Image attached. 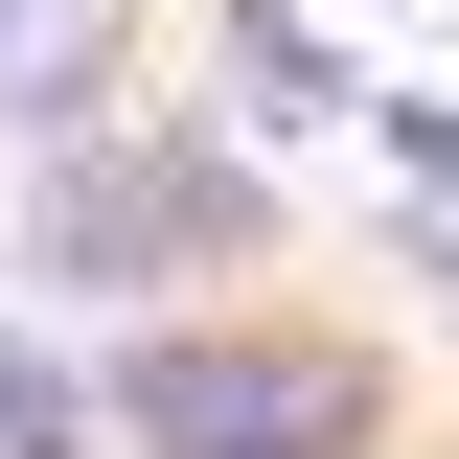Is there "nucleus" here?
Instances as JSON below:
<instances>
[{
	"label": "nucleus",
	"mask_w": 459,
	"mask_h": 459,
	"mask_svg": "<svg viewBox=\"0 0 459 459\" xmlns=\"http://www.w3.org/2000/svg\"><path fill=\"white\" fill-rule=\"evenodd\" d=\"M391 368L368 344H276V322H161L115 344V459H368Z\"/></svg>",
	"instance_id": "obj_1"
},
{
	"label": "nucleus",
	"mask_w": 459,
	"mask_h": 459,
	"mask_svg": "<svg viewBox=\"0 0 459 459\" xmlns=\"http://www.w3.org/2000/svg\"><path fill=\"white\" fill-rule=\"evenodd\" d=\"M368 115H391V161H413V184L459 207V92H368Z\"/></svg>",
	"instance_id": "obj_6"
},
{
	"label": "nucleus",
	"mask_w": 459,
	"mask_h": 459,
	"mask_svg": "<svg viewBox=\"0 0 459 459\" xmlns=\"http://www.w3.org/2000/svg\"><path fill=\"white\" fill-rule=\"evenodd\" d=\"M230 115H253V138H299V115H368V69H344L299 0H230Z\"/></svg>",
	"instance_id": "obj_4"
},
{
	"label": "nucleus",
	"mask_w": 459,
	"mask_h": 459,
	"mask_svg": "<svg viewBox=\"0 0 459 459\" xmlns=\"http://www.w3.org/2000/svg\"><path fill=\"white\" fill-rule=\"evenodd\" d=\"M0 459H92V391H69L23 322H0Z\"/></svg>",
	"instance_id": "obj_5"
},
{
	"label": "nucleus",
	"mask_w": 459,
	"mask_h": 459,
	"mask_svg": "<svg viewBox=\"0 0 459 459\" xmlns=\"http://www.w3.org/2000/svg\"><path fill=\"white\" fill-rule=\"evenodd\" d=\"M207 253H253V161H230V138H92V161H47V207H23V276H69V299L207 276Z\"/></svg>",
	"instance_id": "obj_2"
},
{
	"label": "nucleus",
	"mask_w": 459,
	"mask_h": 459,
	"mask_svg": "<svg viewBox=\"0 0 459 459\" xmlns=\"http://www.w3.org/2000/svg\"><path fill=\"white\" fill-rule=\"evenodd\" d=\"M138 47V0H0V138H69Z\"/></svg>",
	"instance_id": "obj_3"
}]
</instances>
